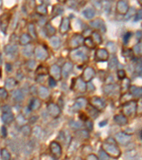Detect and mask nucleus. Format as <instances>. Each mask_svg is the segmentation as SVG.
<instances>
[{
	"label": "nucleus",
	"mask_w": 142,
	"mask_h": 160,
	"mask_svg": "<svg viewBox=\"0 0 142 160\" xmlns=\"http://www.w3.org/2000/svg\"><path fill=\"white\" fill-rule=\"evenodd\" d=\"M102 150L107 154L109 157L114 159H118L121 156V150L117 146L115 139L109 137L106 141L103 143Z\"/></svg>",
	"instance_id": "nucleus-1"
},
{
	"label": "nucleus",
	"mask_w": 142,
	"mask_h": 160,
	"mask_svg": "<svg viewBox=\"0 0 142 160\" xmlns=\"http://www.w3.org/2000/svg\"><path fill=\"white\" fill-rule=\"evenodd\" d=\"M70 58L74 63H82L88 60V53L84 48L79 47L73 49L70 53Z\"/></svg>",
	"instance_id": "nucleus-2"
},
{
	"label": "nucleus",
	"mask_w": 142,
	"mask_h": 160,
	"mask_svg": "<svg viewBox=\"0 0 142 160\" xmlns=\"http://www.w3.org/2000/svg\"><path fill=\"white\" fill-rule=\"evenodd\" d=\"M137 104L134 100H130L125 102L122 105V113L124 116H132L136 113Z\"/></svg>",
	"instance_id": "nucleus-3"
},
{
	"label": "nucleus",
	"mask_w": 142,
	"mask_h": 160,
	"mask_svg": "<svg viewBox=\"0 0 142 160\" xmlns=\"http://www.w3.org/2000/svg\"><path fill=\"white\" fill-rule=\"evenodd\" d=\"M89 102L90 105L93 107L94 108H95L96 110H102L106 108V102L104 99L102 97H99L97 96H94L90 97L89 99Z\"/></svg>",
	"instance_id": "nucleus-4"
},
{
	"label": "nucleus",
	"mask_w": 142,
	"mask_h": 160,
	"mask_svg": "<svg viewBox=\"0 0 142 160\" xmlns=\"http://www.w3.org/2000/svg\"><path fill=\"white\" fill-rule=\"evenodd\" d=\"M1 119L5 124H11L14 120V116L10 106L5 105L2 108Z\"/></svg>",
	"instance_id": "nucleus-5"
},
{
	"label": "nucleus",
	"mask_w": 142,
	"mask_h": 160,
	"mask_svg": "<svg viewBox=\"0 0 142 160\" xmlns=\"http://www.w3.org/2000/svg\"><path fill=\"white\" fill-rule=\"evenodd\" d=\"M132 140V137L130 135L126 134L125 132H118L115 135V141L121 145H127Z\"/></svg>",
	"instance_id": "nucleus-6"
},
{
	"label": "nucleus",
	"mask_w": 142,
	"mask_h": 160,
	"mask_svg": "<svg viewBox=\"0 0 142 160\" xmlns=\"http://www.w3.org/2000/svg\"><path fill=\"white\" fill-rule=\"evenodd\" d=\"M50 150H51V154H53V157L56 159H58L61 157L62 155V147L59 143L56 142H51L49 145Z\"/></svg>",
	"instance_id": "nucleus-7"
},
{
	"label": "nucleus",
	"mask_w": 142,
	"mask_h": 160,
	"mask_svg": "<svg viewBox=\"0 0 142 160\" xmlns=\"http://www.w3.org/2000/svg\"><path fill=\"white\" fill-rule=\"evenodd\" d=\"M72 89H75L79 93H85L87 91V85L81 78H77L76 80L73 79V83L71 85Z\"/></svg>",
	"instance_id": "nucleus-8"
},
{
	"label": "nucleus",
	"mask_w": 142,
	"mask_h": 160,
	"mask_svg": "<svg viewBox=\"0 0 142 160\" xmlns=\"http://www.w3.org/2000/svg\"><path fill=\"white\" fill-rule=\"evenodd\" d=\"M95 70H94L93 68L88 66V67H87L84 69L83 72H82V76H81V79H82V80L86 83L91 81L92 79L95 77Z\"/></svg>",
	"instance_id": "nucleus-9"
},
{
	"label": "nucleus",
	"mask_w": 142,
	"mask_h": 160,
	"mask_svg": "<svg viewBox=\"0 0 142 160\" xmlns=\"http://www.w3.org/2000/svg\"><path fill=\"white\" fill-rule=\"evenodd\" d=\"M109 52L105 49H99L95 53V59L99 62H105L109 59Z\"/></svg>",
	"instance_id": "nucleus-10"
},
{
	"label": "nucleus",
	"mask_w": 142,
	"mask_h": 160,
	"mask_svg": "<svg viewBox=\"0 0 142 160\" xmlns=\"http://www.w3.org/2000/svg\"><path fill=\"white\" fill-rule=\"evenodd\" d=\"M50 76L52 77L55 80H59L61 78V69L56 64H53L49 70Z\"/></svg>",
	"instance_id": "nucleus-11"
},
{
	"label": "nucleus",
	"mask_w": 142,
	"mask_h": 160,
	"mask_svg": "<svg viewBox=\"0 0 142 160\" xmlns=\"http://www.w3.org/2000/svg\"><path fill=\"white\" fill-rule=\"evenodd\" d=\"M84 38L82 35L80 34H74L72 36L71 40H70L69 45L71 48L73 49H77V48L80 47L81 44H83Z\"/></svg>",
	"instance_id": "nucleus-12"
},
{
	"label": "nucleus",
	"mask_w": 142,
	"mask_h": 160,
	"mask_svg": "<svg viewBox=\"0 0 142 160\" xmlns=\"http://www.w3.org/2000/svg\"><path fill=\"white\" fill-rule=\"evenodd\" d=\"M47 110L48 113L51 116H52L54 118L59 117L60 114V108L58 105L53 103V102H51L47 106Z\"/></svg>",
	"instance_id": "nucleus-13"
},
{
	"label": "nucleus",
	"mask_w": 142,
	"mask_h": 160,
	"mask_svg": "<svg viewBox=\"0 0 142 160\" xmlns=\"http://www.w3.org/2000/svg\"><path fill=\"white\" fill-rule=\"evenodd\" d=\"M10 18L11 15L8 13H4L0 16V29H1V32L4 33H6L9 23H10Z\"/></svg>",
	"instance_id": "nucleus-14"
},
{
	"label": "nucleus",
	"mask_w": 142,
	"mask_h": 160,
	"mask_svg": "<svg viewBox=\"0 0 142 160\" xmlns=\"http://www.w3.org/2000/svg\"><path fill=\"white\" fill-rule=\"evenodd\" d=\"M35 55L40 60H46L49 58V53L43 46H38L35 49Z\"/></svg>",
	"instance_id": "nucleus-15"
},
{
	"label": "nucleus",
	"mask_w": 142,
	"mask_h": 160,
	"mask_svg": "<svg viewBox=\"0 0 142 160\" xmlns=\"http://www.w3.org/2000/svg\"><path fill=\"white\" fill-rule=\"evenodd\" d=\"M71 28V21L68 17H63L61 20L60 27H59V31L62 35L66 34Z\"/></svg>",
	"instance_id": "nucleus-16"
},
{
	"label": "nucleus",
	"mask_w": 142,
	"mask_h": 160,
	"mask_svg": "<svg viewBox=\"0 0 142 160\" xmlns=\"http://www.w3.org/2000/svg\"><path fill=\"white\" fill-rule=\"evenodd\" d=\"M116 10L118 14H121V15H124L127 14V12H129V4L127 1H119L117 3V7H116Z\"/></svg>",
	"instance_id": "nucleus-17"
},
{
	"label": "nucleus",
	"mask_w": 142,
	"mask_h": 160,
	"mask_svg": "<svg viewBox=\"0 0 142 160\" xmlns=\"http://www.w3.org/2000/svg\"><path fill=\"white\" fill-rule=\"evenodd\" d=\"M87 105H88V100L87 99L84 98V97H79L75 101V103L72 107V110L75 112L79 111L81 108H85Z\"/></svg>",
	"instance_id": "nucleus-18"
},
{
	"label": "nucleus",
	"mask_w": 142,
	"mask_h": 160,
	"mask_svg": "<svg viewBox=\"0 0 142 160\" xmlns=\"http://www.w3.org/2000/svg\"><path fill=\"white\" fill-rule=\"evenodd\" d=\"M90 26L93 28L99 29L103 33L106 32V26H105L104 20L102 19L99 18V19H96L94 21H92L90 22Z\"/></svg>",
	"instance_id": "nucleus-19"
},
{
	"label": "nucleus",
	"mask_w": 142,
	"mask_h": 160,
	"mask_svg": "<svg viewBox=\"0 0 142 160\" xmlns=\"http://www.w3.org/2000/svg\"><path fill=\"white\" fill-rule=\"evenodd\" d=\"M73 64L71 63H65L63 66L62 69V72L61 75H63L64 78H68V77L69 76L70 73L71 72L72 70H73Z\"/></svg>",
	"instance_id": "nucleus-20"
},
{
	"label": "nucleus",
	"mask_w": 142,
	"mask_h": 160,
	"mask_svg": "<svg viewBox=\"0 0 142 160\" xmlns=\"http://www.w3.org/2000/svg\"><path fill=\"white\" fill-rule=\"evenodd\" d=\"M114 120L117 124L121 126L125 125L128 122V119H127V117L124 115H116L114 117Z\"/></svg>",
	"instance_id": "nucleus-21"
},
{
	"label": "nucleus",
	"mask_w": 142,
	"mask_h": 160,
	"mask_svg": "<svg viewBox=\"0 0 142 160\" xmlns=\"http://www.w3.org/2000/svg\"><path fill=\"white\" fill-rule=\"evenodd\" d=\"M141 87H136V86H130L129 87V93L133 96L136 97H141Z\"/></svg>",
	"instance_id": "nucleus-22"
},
{
	"label": "nucleus",
	"mask_w": 142,
	"mask_h": 160,
	"mask_svg": "<svg viewBox=\"0 0 142 160\" xmlns=\"http://www.w3.org/2000/svg\"><path fill=\"white\" fill-rule=\"evenodd\" d=\"M41 106V102L38 98H33L29 104V109L31 110H38Z\"/></svg>",
	"instance_id": "nucleus-23"
},
{
	"label": "nucleus",
	"mask_w": 142,
	"mask_h": 160,
	"mask_svg": "<svg viewBox=\"0 0 142 160\" xmlns=\"http://www.w3.org/2000/svg\"><path fill=\"white\" fill-rule=\"evenodd\" d=\"M38 95L39 97L43 99L47 98L49 96V91L47 88L44 87V86H40L38 89Z\"/></svg>",
	"instance_id": "nucleus-24"
},
{
	"label": "nucleus",
	"mask_w": 142,
	"mask_h": 160,
	"mask_svg": "<svg viewBox=\"0 0 142 160\" xmlns=\"http://www.w3.org/2000/svg\"><path fill=\"white\" fill-rule=\"evenodd\" d=\"M50 42H51V46L53 47V49H59L60 46V39L59 38L58 36H53L52 37H51L50 38Z\"/></svg>",
	"instance_id": "nucleus-25"
},
{
	"label": "nucleus",
	"mask_w": 142,
	"mask_h": 160,
	"mask_svg": "<svg viewBox=\"0 0 142 160\" xmlns=\"http://www.w3.org/2000/svg\"><path fill=\"white\" fill-rule=\"evenodd\" d=\"M31 41V37L28 34H23L20 36L19 43L22 46H26L29 44Z\"/></svg>",
	"instance_id": "nucleus-26"
},
{
	"label": "nucleus",
	"mask_w": 142,
	"mask_h": 160,
	"mask_svg": "<svg viewBox=\"0 0 142 160\" xmlns=\"http://www.w3.org/2000/svg\"><path fill=\"white\" fill-rule=\"evenodd\" d=\"M12 97L14 100L21 102L24 100V94L20 90H16L12 92Z\"/></svg>",
	"instance_id": "nucleus-27"
},
{
	"label": "nucleus",
	"mask_w": 142,
	"mask_h": 160,
	"mask_svg": "<svg viewBox=\"0 0 142 160\" xmlns=\"http://www.w3.org/2000/svg\"><path fill=\"white\" fill-rule=\"evenodd\" d=\"M16 85H17V82H16V80L14 78H9L6 79V81H5V87H6L7 89H12V88H14Z\"/></svg>",
	"instance_id": "nucleus-28"
},
{
	"label": "nucleus",
	"mask_w": 142,
	"mask_h": 160,
	"mask_svg": "<svg viewBox=\"0 0 142 160\" xmlns=\"http://www.w3.org/2000/svg\"><path fill=\"white\" fill-rule=\"evenodd\" d=\"M82 14H83L84 16L86 18V19H93L95 15V10L92 8H88L82 12Z\"/></svg>",
	"instance_id": "nucleus-29"
},
{
	"label": "nucleus",
	"mask_w": 142,
	"mask_h": 160,
	"mask_svg": "<svg viewBox=\"0 0 142 160\" xmlns=\"http://www.w3.org/2000/svg\"><path fill=\"white\" fill-rule=\"evenodd\" d=\"M116 88H117L116 86L112 85V84H109V85L104 86V88H103V91H104V93H106V94L112 95L115 93Z\"/></svg>",
	"instance_id": "nucleus-30"
},
{
	"label": "nucleus",
	"mask_w": 142,
	"mask_h": 160,
	"mask_svg": "<svg viewBox=\"0 0 142 160\" xmlns=\"http://www.w3.org/2000/svg\"><path fill=\"white\" fill-rule=\"evenodd\" d=\"M91 38H93V41L94 43H95V45H99V44H102V38L101 37L100 34L97 32H94L93 33V36H92Z\"/></svg>",
	"instance_id": "nucleus-31"
},
{
	"label": "nucleus",
	"mask_w": 142,
	"mask_h": 160,
	"mask_svg": "<svg viewBox=\"0 0 142 160\" xmlns=\"http://www.w3.org/2000/svg\"><path fill=\"white\" fill-rule=\"evenodd\" d=\"M45 30L46 32V34L48 36H53L56 34V29H55V27H53L52 25L51 24H47L46 25L45 27Z\"/></svg>",
	"instance_id": "nucleus-32"
},
{
	"label": "nucleus",
	"mask_w": 142,
	"mask_h": 160,
	"mask_svg": "<svg viewBox=\"0 0 142 160\" xmlns=\"http://www.w3.org/2000/svg\"><path fill=\"white\" fill-rule=\"evenodd\" d=\"M83 44L87 48L90 49H93L95 48V44L93 41V38L91 37H87L85 38L83 41Z\"/></svg>",
	"instance_id": "nucleus-33"
},
{
	"label": "nucleus",
	"mask_w": 142,
	"mask_h": 160,
	"mask_svg": "<svg viewBox=\"0 0 142 160\" xmlns=\"http://www.w3.org/2000/svg\"><path fill=\"white\" fill-rule=\"evenodd\" d=\"M88 115H89L92 118L95 119L96 117H97V116H98L99 111L97 110H96L95 108H94L93 107H92L91 105H88Z\"/></svg>",
	"instance_id": "nucleus-34"
},
{
	"label": "nucleus",
	"mask_w": 142,
	"mask_h": 160,
	"mask_svg": "<svg viewBox=\"0 0 142 160\" xmlns=\"http://www.w3.org/2000/svg\"><path fill=\"white\" fill-rule=\"evenodd\" d=\"M36 12H37L38 14H40V15H41V16L46 15L47 13H48L47 7L43 4L38 5V6L36 7Z\"/></svg>",
	"instance_id": "nucleus-35"
},
{
	"label": "nucleus",
	"mask_w": 142,
	"mask_h": 160,
	"mask_svg": "<svg viewBox=\"0 0 142 160\" xmlns=\"http://www.w3.org/2000/svg\"><path fill=\"white\" fill-rule=\"evenodd\" d=\"M1 160H10L11 159V154L7 149L3 148L1 150Z\"/></svg>",
	"instance_id": "nucleus-36"
},
{
	"label": "nucleus",
	"mask_w": 142,
	"mask_h": 160,
	"mask_svg": "<svg viewBox=\"0 0 142 160\" xmlns=\"http://www.w3.org/2000/svg\"><path fill=\"white\" fill-rule=\"evenodd\" d=\"M18 51V48L16 46H11L7 45L4 49V51L7 54H12L16 53Z\"/></svg>",
	"instance_id": "nucleus-37"
},
{
	"label": "nucleus",
	"mask_w": 142,
	"mask_h": 160,
	"mask_svg": "<svg viewBox=\"0 0 142 160\" xmlns=\"http://www.w3.org/2000/svg\"><path fill=\"white\" fill-rule=\"evenodd\" d=\"M63 12V7L60 6V5H56L55 7H53V16H56L61 14Z\"/></svg>",
	"instance_id": "nucleus-38"
},
{
	"label": "nucleus",
	"mask_w": 142,
	"mask_h": 160,
	"mask_svg": "<svg viewBox=\"0 0 142 160\" xmlns=\"http://www.w3.org/2000/svg\"><path fill=\"white\" fill-rule=\"evenodd\" d=\"M36 73L38 75H46L49 74V69L43 66H40L36 70Z\"/></svg>",
	"instance_id": "nucleus-39"
},
{
	"label": "nucleus",
	"mask_w": 142,
	"mask_h": 160,
	"mask_svg": "<svg viewBox=\"0 0 142 160\" xmlns=\"http://www.w3.org/2000/svg\"><path fill=\"white\" fill-rule=\"evenodd\" d=\"M76 135L82 139H88L90 138L89 132L86 130H80V131L77 132Z\"/></svg>",
	"instance_id": "nucleus-40"
},
{
	"label": "nucleus",
	"mask_w": 142,
	"mask_h": 160,
	"mask_svg": "<svg viewBox=\"0 0 142 160\" xmlns=\"http://www.w3.org/2000/svg\"><path fill=\"white\" fill-rule=\"evenodd\" d=\"M29 36H31V38H36L37 37V35H36V28H35L34 25L33 24H30L29 25Z\"/></svg>",
	"instance_id": "nucleus-41"
},
{
	"label": "nucleus",
	"mask_w": 142,
	"mask_h": 160,
	"mask_svg": "<svg viewBox=\"0 0 142 160\" xmlns=\"http://www.w3.org/2000/svg\"><path fill=\"white\" fill-rule=\"evenodd\" d=\"M70 127L73 130H78L81 128L82 126V124L80 122H77V121H74V120H71V122H69Z\"/></svg>",
	"instance_id": "nucleus-42"
},
{
	"label": "nucleus",
	"mask_w": 142,
	"mask_h": 160,
	"mask_svg": "<svg viewBox=\"0 0 142 160\" xmlns=\"http://www.w3.org/2000/svg\"><path fill=\"white\" fill-rule=\"evenodd\" d=\"M21 132L26 136H29L31 133V128L28 125H24L21 128Z\"/></svg>",
	"instance_id": "nucleus-43"
},
{
	"label": "nucleus",
	"mask_w": 142,
	"mask_h": 160,
	"mask_svg": "<svg viewBox=\"0 0 142 160\" xmlns=\"http://www.w3.org/2000/svg\"><path fill=\"white\" fill-rule=\"evenodd\" d=\"M130 80L128 78H124L122 80V85H121V89L123 91H127L128 88H129Z\"/></svg>",
	"instance_id": "nucleus-44"
},
{
	"label": "nucleus",
	"mask_w": 142,
	"mask_h": 160,
	"mask_svg": "<svg viewBox=\"0 0 142 160\" xmlns=\"http://www.w3.org/2000/svg\"><path fill=\"white\" fill-rule=\"evenodd\" d=\"M99 160H109L110 157L107 155V154L104 152L103 150H101L99 152Z\"/></svg>",
	"instance_id": "nucleus-45"
},
{
	"label": "nucleus",
	"mask_w": 142,
	"mask_h": 160,
	"mask_svg": "<svg viewBox=\"0 0 142 160\" xmlns=\"http://www.w3.org/2000/svg\"><path fill=\"white\" fill-rule=\"evenodd\" d=\"M24 54V56H30L31 54H32V48L31 47V46H26L23 50Z\"/></svg>",
	"instance_id": "nucleus-46"
},
{
	"label": "nucleus",
	"mask_w": 142,
	"mask_h": 160,
	"mask_svg": "<svg viewBox=\"0 0 142 160\" xmlns=\"http://www.w3.org/2000/svg\"><path fill=\"white\" fill-rule=\"evenodd\" d=\"M8 97V93L4 88H0V97L2 99H7Z\"/></svg>",
	"instance_id": "nucleus-47"
},
{
	"label": "nucleus",
	"mask_w": 142,
	"mask_h": 160,
	"mask_svg": "<svg viewBox=\"0 0 142 160\" xmlns=\"http://www.w3.org/2000/svg\"><path fill=\"white\" fill-rule=\"evenodd\" d=\"M133 53H136V54H141V44H136L135 46L134 47V50H133Z\"/></svg>",
	"instance_id": "nucleus-48"
},
{
	"label": "nucleus",
	"mask_w": 142,
	"mask_h": 160,
	"mask_svg": "<svg viewBox=\"0 0 142 160\" xmlns=\"http://www.w3.org/2000/svg\"><path fill=\"white\" fill-rule=\"evenodd\" d=\"M117 77L119 80H122L126 77V73H125V71L124 70H119L117 71Z\"/></svg>",
	"instance_id": "nucleus-49"
},
{
	"label": "nucleus",
	"mask_w": 142,
	"mask_h": 160,
	"mask_svg": "<svg viewBox=\"0 0 142 160\" xmlns=\"http://www.w3.org/2000/svg\"><path fill=\"white\" fill-rule=\"evenodd\" d=\"M117 58L114 57V58H112L111 61H110V64H109V67L111 68V69H114V68L117 67Z\"/></svg>",
	"instance_id": "nucleus-50"
},
{
	"label": "nucleus",
	"mask_w": 142,
	"mask_h": 160,
	"mask_svg": "<svg viewBox=\"0 0 142 160\" xmlns=\"http://www.w3.org/2000/svg\"><path fill=\"white\" fill-rule=\"evenodd\" d=\"M49 84L50 87H51V88L56 87V85H57L56 80H55L54 79L52 78V77L50 76L49 78Z\"/></svg>",
	"instance_id": "nucleus-51"
},
{
	"label": "nucleus",
	"mask_w": 142,
	"mask_h": 160,
	"mask_svg": "<svg viewBox=\"0 0 142 160\" xmlns=\"http://www.w3.org/2000/svg\"><path fill=\"white\" fill-rule=\"evenodd\" d=\"M132 34L131 32L127 33V34L124 36V44L128 43L129 40V38H131V36H132Z\"/></svg>",
	"instance_id": "nucleus-52"
},
{
	"label": "nucleus",
	"mask_w": 142,
	"mask_h": 160,
	"mask_svg": "<svg viewBox=\"0 0 142 160\" xmlns=\"http://www.w3.org/2000/svg\"><path fill=\"white\" fill-rule=\"evenodd\" d=\"M27 66H28L29 69H33L36 66V61L34 60H31L27 63Z\"/></svg>",
	"instance_id": "nucleus-53"
},
{
	"label": "nucleus",
	"mask_w": 142,
	"mask_h": 160,
	"mask_svg": "<svg viewBox=\"0 0 142 160\" xmlns=\"http://www.w3.org/2000/svg\"><path fill=\"white\" fill-rule=\"evenodd\" d=\"M86 160H99L98 157L95 155V154H90L88 156V157L86 158Z\"/></svg>",
	"instance_id": "nucleus-54"
},
{
	"label": "nucleus",
	"mask_w": 142,
	"mask_h": 160,
	"mask_svg": "<svg viewBox=\"0 0 142 160\" xmlns=\"http://www.w3.org/2000/svg\"><path fill=\"white\" fill-rule=\"evenodd\" d=\"M1 135H2L3 137H7V130L5 126L1 127Z\"/></svg>",
	"instance_id": "nucleus-55"
},
{
	"label": "nucleus",
	"mask_w": 142,
	"mask_h": 160,
	"mask_svg": "<svg viewBox=\"0 0 142 160\" xmlns=\"http://www.w3.org/2000/svg\"><path fill=\"white\" fill-rule=\"evenodd\" d=\"M86 126H87V128H88V130H93V123L91 121L87 120Z\"/></svg>",
	"instance_id": "nucleus-56"
},
{
	"label": "nucleus",
	"mask_w": 142,
	"mask_h": 160,
	"mask_svg": "<svg viewBox=\"0 0 142 160\" xmlns=\"http://www.w3.org/2000/svg\"><path fill=\"white\" fill-rule=\"evenodd\" d=\"M141 19V10H140L139 12H138L136 13V15L135 16V19H134V21H139V20Z\"/></svg>",
	"instance_id": "nucleus-57"
},
{
	"label": "nucleus",
	"mask_w": 142,
	"mask_h": 160,
	"mask_svg": "<svg viewBox=\"0 0 142 160\" xmlns=\"http://www.w3.org/2000/svg\"><path fill=\"white\" fill-rule=\"evenodd\" d=\"M79 118H80L81 120H83V121L88 120V116H87L85 114H84V113H81L80 115V116H79Z\"/></svg>",
	"instance_id": "nucleus-58"
},
{
	"label": "nucleus",
	"mask_w": 142,
	"mask_h": 160,
	"mask_svg": "<svg viewBox=\"0 0 142 160\" xmlns=\"http://www.w3.org/2000/svg\"><path fill=\"white\" fill-rule=\"evenodd\" d=\"M6 69H7V71H10H10H12V66H11L10 63H7Z\"/></svg>",
	"instance_id": "nucleus-59"
},
{
	"label": "nucleus",
	"mask_w": 142,
	"mask_h": 160,
	"mask_svg": "<svg viewBox=\"0 0 142 160\" xmlns=\"http://www.w3.org/2000/svg\"><path fill=\"white\" fill-rule=\"evenodd\" d=\"M107 123V120H104V121H102V122H99V125L100 126V127L105 126V125H106Z\"/></svg>",
	"instance_id": "nucleus-60"
},
{
	"label": "nucleus",
	"mask_w": 142,
	"mask_h": 160,
	"mask_svg": "<svg viewBox=\"0 0 142 160\" xmlns=\"http://www.w3.org/2000/svg\"><path fill=\"white\" fill-rule=\"evenodd\" d=\"M1 56L0 53V76H1Z\"/></svg>",
	"instance_id": "nucleus-61"
}]
</instances>
